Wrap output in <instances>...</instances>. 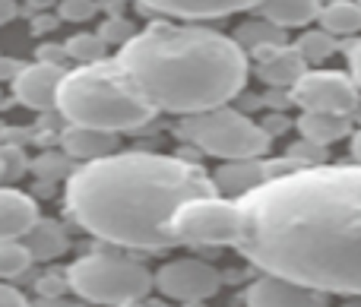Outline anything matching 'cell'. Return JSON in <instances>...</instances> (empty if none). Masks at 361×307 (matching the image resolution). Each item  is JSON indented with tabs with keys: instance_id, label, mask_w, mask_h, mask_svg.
Returning a JSON list of instances; mask_svg holds the SVG:
<instances>
[{
	"instance_id": "obj_1",
	"label": "cell",
	"mask_w": 361,
	"mask_h": 307,
	"mask_svg": "<svg viewBox=\"0 0 361 307\" xmlns=\"http://www.w3.org/2000/svg\"><path fill=\"white\" fill-rule=\"evenodd\" d=\"M235 247L267 276L361 295V165H311L238 196Z\"/></svg>"
},
{
	"instance_id": "obj_2",
	"label": "cell",
	"mask_w": 361,
	"mask_h": 307,
	"mask_svg": "<svg viewBox=\"0 0 361 307\" xmlns=\"http://www.w3.org/2000/svg\"><path fill=\"white\" fill-rule=\"evenodd\" d=\"M212 175L187 158L124 152L86 162L67 181V213L89 234L133 251L178 247L175 215L180 206L216 196Z\"/></svg>"
},
{
	"instance_id": "obj_3",
	"label": "cell",
	"mask_w": 361,
	"mask_h": 307,
	"mask_svg": "<svg viewBox=\"0 0 361 307\" xmlns=\"http://www.w3.org/2000/svg\"><path fill=\"white\" fill-rule=\"evenodd\" d=\"M114 61L156 111L178 118L225 108L247 82V54L241 44L200 25L152 23Z\"/></svg>"
},
{
	"instance_id": "obj_4",
	"label": "cell",
	"mask_w": 361,
	"mask_h": 307,
	"mask_svg": "<svg viewBox=\"0 0 361 307\" xmlns=\"http://www.w3.org/2000/svg\"><path fill=\"white\" fill-rule=\"evenodd\" d=\"M57 111L70 127L105 133L137 130L156 118V108L143 99L118 61L86 63L63 73L57 89Z\"/></svg>"
},
{
	"instance_id": "obj_5",
	"label": "cell",
	"mask_w": 361,
	"mask_h": 307,
	"mask_svg": "<svg viewBox=\"0 0 361 307\" xmlns=\"http://www.w3.org/2000/svg\"><path fill=\"white\" fill-rule=\"evenodd\" d=\"M63 272H67L70 292L89 304L124 307L156 289V272L118 253H89V257L73 260Z\"/></svg>"
},
{
	"instance_id": "obj_6",
	"label": "cell",
	"mask_w": 361,
	"mask_h": 307,
	"mask_svg": "<svg viewBox=\"0 0 361 307\" xmlns=\"http://www.w3.org/2000/svg\"><path fill=\"white\" fill-rule=\"evenodd\" d=\"M178 139L197 146L206 156L225 158V162H241V158H260L269 152V133L241 111L216 108L206 114L184 118L178 127Z\"/></svg>"
},
{
	"instance_id": "obj_7",
	"label": "cell",
	"mask_w": 361,
	"mask_h": 307,
	"mask_svg": "<svg viewBox=\"0 0 361 307\" xmlns=\"http://www.w3.org/2000/svg\"><path fill=\"white\" fill-rule=\"evenodd\" d=\"M178 244H209V247H235L238 234V206L225 196H200L180 206L171 222Z\"/></svg>"
},
{
	"instance_id": "obj_8",
	"label": "cell",
	"mask_w": 361,
	"mask_h": 307,
	"mask_svg": "<svg viewBox=\"0 0 361 307\" xmlns=\"http://www.w3.org/2000/svg\"><path fill=\"white\" fill-rule=\"evenodd\" d=\"M358 92L361 89L355 86V80L349 73H343V70H307L288 95H292V101L301 111L345 114V118H352V111L361 101Z\"/></svg>"
},
{
	"instance_id": "obj_9",
	"label": "cell",
	"mask_w": 361,
	"mask_h": 307,
	"mask_svg": "<svg viewBox=\"0 0 361 307\" xmlns=\"http://www.w3.org/2000/svg\"><path fill=\"white\" fill-rule=\"evenodd\" d=\"M156 289L162 292L171 301H206L222 289V272L212 263L197 257H180V260H169L156 270Z\"/></svg>"
},
{
	"instance_id": "obj_10",
	"label": "cell",
	"mask_w": 361,
	"mask_h": 307,
	"mask_svg": "<svg viewBox=\"0 0 361 307\" xmlns=\"http://www.w3.org/2000/svg\"><path fill=\"white\" fill-rule=\"evenodd\" d=\"M67 70L57 67V63H25L19 70V76L13 80V99L19 105L32 108L38 114H48L57 108V89Z\"/></svg>"
},
{
	"instance_id": "obj_11",
	"label": "cell",
	"mask_w": 361,
	"mask_h": 307,
	"mask_svg": "<svg viewBox=\"0 0 361 307\" xmlns=\"http://www.w3.org/2000/svg\"><path fill=\"white\" fill-rule=\"evenodd\" d=\"M244 304L247 307H326V295L279 276H263L257 282H250V289L244 292Z\"/></svg>"
},
{
	"instance_id": "obj_12",
	"label": "cell",
	"mask_w": 361,
	"mask_h": 307,
	"mask_svg": "<svg viewBox=\"0 0 361 307\" xmlns=\"http://www.w3.org/2000/svg\"><path fill=\"white\" fill-rule=\"evenodd\" d=\"M146 13H162L175 19H222L260 6L263 0H137Z\"/></svg>"
},
{
	"instance_id": "obj_13",
	"label": "cell",
	"mask_w": 361,
	"mask_h": 307,
	"mask_svg": "<svg viewBox=\"0 0 361 307\" xmlns=\"http://www.w3.org/2000/svg\"><path fill=\"white\" fill-rule=\"evenodd\" d=\"M38 219V203L29 194L0 187V241H23Z\"/></svg>"
},
{
	"instance_id": "obj_14",
	"label": "cell",
	"mask_w": 361,
	"mask_h": 307,
	"mask_svg": "<svg viewBox=\"0 0 361 307\" xmlns=\"http://www.w3.org/2000/svg\"><path fill=\"white\" fill-rule=\"evenodd\" d=\"M257 63H260V80L269 89H288L292 92L295 82L307 73V63L301 61V54L295 48H263L254 51Z\"/></svg>"
},
{
	"instance_id": "obj_15",
	"label": "cell",
	"mask_w": 361,
	"mask_h": 307,
	"mask_svg": "<svg viewBox=\"0 0 361 307\" xmlns=\"http://www.w3.org/2000/svg\"><path fill=\"white\" fill-rule=\"evenodd\" d=\"M61 146H63V156L95 162V158H105L118 152V133L89 130V127H67L61 137Z\"/></svg>"
},
{
	"instance_id": "obj_16",
	"label": "cell",
	"mask_w": 361,
	"mask_h": 307,
	"mask_svg": "<svg viewBox=\"0 0 361 307\" xmlns=\"http://www.w3.org/2000/svg\"><path fill=\"white\" fill-rule=\"evenodd\" d=\"M267 181V165L260 158H241V162H225L222 168L212 175V184H216L219 196L231 194V200L250 194L254 187Z\"/></svg>"
},
{
	"instance_id": "obj_17",
	"label": "cell",
	"mask_w": 361,
	"mask_h": 307,
	"mask_svg": "<svg viewBox=\"0 0 361 307\" xmlns=\"http://www.w3.org/2000/svg\"><path fill=\"white\" fill-rule=\"evenodd\" d=\"M295 127L301 130V137L314 146H330V143H339L352 133V118L345 114H320V111H305Z\"/></svg>"
},
{
	"instance_id": "obj_18",
	"label": "cell",
	"mask_w": 361,
	"mask_h": 307,
	"mask_svg": "<svg viewBox=\"0 0 361 307\" xmlns=\"http://www.w3.org/2000/svg\"><path fill=\"white\" fill-rule=\"evenodd\" d=\"M324 4L320 0H263L260 16L267 23L279 25V29H295V25H307L320 16Z\"/></svg>"
},
{
	"instance_id": "obj_19",
	"label": "cell",
	"mask_w": 361,
	"mask_h": 307,
	"mask_svg": "<svg viewBox=\"0 0 361 307\" xmlns=\"http://www.w3.org/2000/svg\"><path fill=\"white\" fill-rule=\"evenodd\" d=\"M23 244L29 247L32 260H57L67 253L70 238L63 232V225H57L54 219H38L32 225V232L23 238Z\"/></svg>"
},
{
	"instance_id": "obj_20",
	"label": "cell",
	"mask_w": 361,
	"mask_h": 307,
	"mask_svg": "<svg viewBox=\"0 0 361 307\" xmlns=\"http://www.w3.org/2000/svg\"><path fill=\"white\" fill-rule=\"evenodd\" d=\"M320 29L333 38H352L361 32V6L358 0H330L320 10Z\"/></svg>"
},
{
	"instance_id": "obj_21",
	"label": "cell",
	"mask_w": 361,
	"mask_h": 307,
	"mask_svg": "<svg viewBox=\"0 0 361 307\" xmlns=\"http://www.w3.org/2000/svg\"><path fill=\"white\" fill-rule=\"evenodd\" d=\"M235 42L241 44L244 54H254V51H263V48H282V44H286V29L267 23V19H260V23H244L241 29H238Z\"/></svg>"
},
{
	"instance_id": "obj_22",
	"label": "cell",
	"mask_w": 361,
	"mask_h": 307,
	"mask_svg": "<svg viewBox=\"0 0 361 307\" xmlns=\"http://www.w3.org/2000/svg\"><path fill=\"white\" fill-rule=\"evenodd\" d=\"M295 51L301 54V61L305 63H324L326 57L336 51V38H333L330 32H324V29H307V32H301L298 35Z\"/></svg>"
},
{
	"instance_id": "obj_23",
	"label": "cell",
	"mask_w": 361,
	"mask_h": 307,
	"mask_svg": "<svg viewBox=\"0 0 361 307\" xmlns=\"http://www.w3.org/2000/svg\"><path fill=\"white\" fill-rule=\"evenodd\" d=\"M63 51H67V57H73V61H80L82 67H86V63L105 61L108 44L99 38V32H80V35H73V38L63 42Z\"/></svg>"
},
{
	"instance_id": "obj_24",
	"label": "cell",
	"mask_w": 361,
	"mask_h": 307,
	"mask_svg": "<svg viewBox=\"0 0 361 307\" xmlns=\"http://www.w3.org/2000/svg\"><path fill=\"white\" fill-rule=\"evenodd\" d=\"M32 253L23 241H0V279H19L29 272Z\"/></svg>"
},
{
	"instance_id": "obj_25",
	"label": "cell",
	"mask_w": 361,
	"mask_h": 307,
	"mask_svg": "<svg viewBox=\"0 0 361 307\" xmlns=\"http://www.w3.org/2000/svg\"><path fill=\"white\" fill-rule=\"evenodd\" d=\"M0 171H4V181H19L23 175H29L32 162L23 152V146L0 143Z\"/></svg>"
},
{
	"instance_id": "obj_26",
	"label": "cell",
	"mask_w": 361,
	"mask_h": 307,
	"mask_svg": "<svg viewBox=\"0 0 361 307\" xmlns=\"http://www.w3.org/2000/svg\"><path fill=\"white\" fill-rule=\"evenodd\" d=\"M67 158L70 156H54V152H44V156H38L35 162H32V171H35L42 181H57V177H63V175H73Z\"/></svg>"
},
{
	"instance_id": "obj_27",
	"label": "cell",
	"mask_w": 361,
	"mask_h": 307,
	"mask_svg": "<svg viewBox=\"0 0 361 307\" xmlns=\"http://www.w3.org/2000/svg\"><path fill=\"white\" fill-rule=\"evenodd\" d=\"M133 35H137V32H133V25L127 23V19H121V16L105 19V23H102V29H99L102 42H105V44H118V48H124Z\"/></svg>"
},
{
	"instance_id": "obj_28",
	"label": "cell",
	"mask_w": 361,
	"mask_h": 307,
	"mask_svg": "<svg viewBox=\"0 0 361 307\" xmlns=\"http://www.w3.org/2000/svg\"><path fill=\"white\" fill-rule=\"evenodd\" d=\"M95 10H99L95 0H61V19L67 23H86L95 16Z\"/></svg>"
},
{
	"instance_id": "obj_29",
	"label": "cell",
	"mask_w": 361,
	"mask_h": 307,
	"mask_svg": "<svg viewBox=\"0 0 361 307\" xmlns=\"http://www.w3.org/2000/svg\"><path fill=\"white\" fill-rule=\"evenodd\" d=\"M67 289H70L67 272H44V276L38 279V295L42 298H61Z\"/></svg>"
},
{
	"instance_id": "obj_30",
	"label": "cell",
	"mask_w": 361,
	"mask_h": 307,
	"mask_svg": "<svg viewBox=\"0 0 361 307\" xmlns=\"http://www.w3.org/2000/svg\"><path fill=\"white\" fill-rule=\"evenodd\" d=\"M0 307H29V301H25V295L19 289L0 282Z\"/></svg>"
},
{
	"instance_id": "obj_31",
	"label": "cell",
	"mask_w": 361,
	"mask_h": 307,
	"mask_svg": "<svg viewBox=\"0 0 361 307\" xmlns=\"http://www.w3.org/2000/svg\"><path fill=\"white\" fill-rule=\"evenodd\" d=\"M38 61L63 67V61H67V51H63V44H42V48H38Z\"/></svg>"
},
{
	"instance_id": "obj_32",
	"label": "cell",
	"mask_w": 361,
	"mask_h": 307,
	"mask_svg": "<svg viewBox=\"0 0 361 307\" xmlns=\"http://www.w3.org/2000/svg\"><path fill=\"white\" fill-rule=\"evenodd\" d=\"M349 76L355 80V86L361 89V38L355 44H349Z\"/></svg>"
},
{
	"instance_id": "obj_33",
	"label": "cell",
	"mask_w": 361,
	"mask_h": 307,
	"mask_svg": "<svg viewBox=\"0 0 361 307\" xmlns=\"http://www.w3.org/2000/svg\"><path fill=\"white\" fill-rule=\"evenodd\" d=\"M25 63L23 61H13V57H4L0 54V80H6V82H13L19 76V70H23Z\"/></svg>"
},
{
	"instance_id": "obj_34",
	"label": "cell",
	"mask_w": 361,
	"mask_h": 307,
	"mask_svg": "<svg viewBox=\"0 0 361 307\" xmlns=\"http://www.w3.org/2000/svg\"><path fill=\"white\" fill-rule=\"evenodd\" d=\"M19 16V6H16V0H0V25H6V23H13V19Z\"/></svg>"
},
{
	"instance_id": "obj_35",
	"label": "cell",
	"mask_w": 361,
	"mask_h": 307,
	"mask_svg": "<svg viewBox=\"0 0 361 307\" xmlns=\"http://www.w3.org/2000/svg\"><path fill=\"white\" fill-rule=\"evenodd\" d=\"M260 127L269 133V137H273V133H282V130H286V127H288V120L282 118V114H276V118H269L267 124H260Z\"/></svg>"
},
{
	"instance_id": "obj_36",
	"label": "cell",
	"mask_w": 361,
	"mask_h": 307,
	"mask_svg": "<svg viewBox=\"0 0 361 307\" xmlns=\"http://www.w3.org/2000/svg\"><path fill=\"white\" fill-rule=\"evenodd\" d=\"M349 152H352V158H355V165H361V127L355 133H352V139H349Z\"/></svg>"
},
{
	"instance_id": "obj_37",
	"label": "cell",
	"mask_w": 361,
	"mask_h": 307,
	"mask_svg": "<svg viewBox=\"0 0 361 307\" xmlns=\"http://www.w3.org/2000/svg\"><path fill=\"white\" fill-rule=\"evenodd\" d=\"M54 25H57L54 16H35V32H48V29H54Z\"/></svg>"
},
{
	"instance_id": "obj_38",
	"label": "cell",
	"mask_w": 361,
	"mask_h": 307,
	"mask_svg": "<svg viewBox=\"0 0 361 307\" xmlns=\"http://www.w3.org/2000/svg\"><path fill=\"white\" fill-rule=\"evenodd\" d=\"M29 307H67L61 301V298H38L35 304H29Z\"/></svg>"
},
{
	"instance_id": "obj_39",
	"label": "cell",
	"mask_w": 361,
	"mask_h": 307,
	"mask_svg": "<svg viewBox=\"0 0 361 307\" xmlns=\"http://www.w3.org/2000/svg\"><path fill=\"white\" fill-rule=\"evenodd\" d=\"M343 307H361V295H358V298H345Z\"/></svg>"
},
{
	"instance_id": "obj_40",
	"label": "cell",
	"mask_w": 361,
	"mask_h": 307,
	"mask_svg": "<svg viewBox=\"0 0 361 307\" xmlns=\"http://www.w3.org/2000/svg\"><path fill=\"white\" fill-rule=\"evenodd\" d=\"M352 118H355L358 124H361V101H358V108H355V111H352Z\"/></svg>"
},
{
	"instance_id": "obj_41",
	"label": "cell",
	"mask_w": 361,
	"mask_h": 307,
	"mask_svg": "<svg viewBox=\"0 0 361 307\" xmlns=\"http://www.w3.org/2000/svg\"><path fill=\"white\" fill-rule=\"evenodd\" d=\"M0 181H4V171H0Z\"/></svg>"
},
{
	"instance_id": "obj_42",
	"label": "cell",
	"mask_w": 361,
	"mask_h": 307,
	"mask_svg": "<svg viewBox=\"0 0 361 307\" xmlns=\"http://www.w3.org/2000/svg\"><path fill=\"white\" fill-rule=\"evenodd\" d=\"M0 101H4V95H0ZM0 108H4V105H0Z\"/></svg>"
},
{
	"instance_id": "obj_43",
	"label": "cell",
	"mask_w": 361,
	"mask_h": 307,
	"mask_svg": "<svg viewBox=\"0 0 361 307\" xmlns=\"http://www.w3.org/2000/svg\"><path fill=\"white\" fill-rule=\"evenodd\" d=\"M358 6H361V0H358Z\"/></svg>"
}]
</instances>
